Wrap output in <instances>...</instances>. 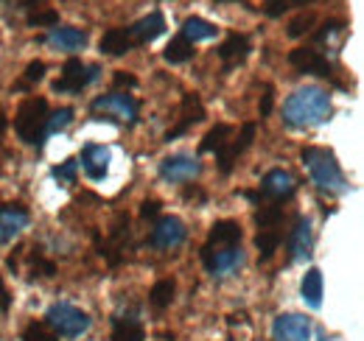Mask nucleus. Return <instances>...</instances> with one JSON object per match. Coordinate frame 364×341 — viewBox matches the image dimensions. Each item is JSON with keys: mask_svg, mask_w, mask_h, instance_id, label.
<instances>
[{"mask_svg": "<svg viewBox=\"0 0 364 341\" xmlns=\"http://www.w3.org/2000/svg\"><path fill=\"white\" fill-rule=\"evenodd\" d=\"M40 3H43V0H20V6H17V9H37Z\"/></svg>", "mask_w": 364, "mask_h": 341, "instance_id": "nucleus-41", "label": "nucleus"}, {"mask_svg": "<svg viewBox=\"0 0 364 341\" xmlns=\"http://www.w3.org/2000/svg\"><path fill=\"white\" fill-rule=\"evenodd\" d=\"M255 124L250 121V124H244L241 129H235V134L228 140V146L216 154V163H219V170L222 173H230L232 170V166L238 163V157L252 146V140H255Z\"/></svg>", "mask_w": 364, "mask_h": 341, "instance_id": "nucleus-16", "label": "nucleus"}, {"mask_svg": "<svg viewBox=\"0 0 364 341\" xmlns=\"http://www.w3.org/2000/svg\"><path fill=\"white\" fill-rule=\"evenodd\" d=\"M297 193V179H294V173H289L286 168H272L264 173V179H261V185H258V193H241V196H247L250 202H274V205H283V202H289L291 196Z\"/></svg>", "mask_w": 364, "mask_h": 341, "instance_id": "nucleus-7", "label": "nucleus"}, {"mask_svg": "<svg viewBox=\"0 0 364 341\" xmlns=\"http://www.w3.org/2000/svg\"><path fill=\"white\" fill-rule=\"evenodd\" d=\"M109 160H112V154H109V148H107V146L87 143V146L82 148L79 166H82V170L87 173V179H92V182H101V179L109 173Z\"/></svg>", "mask_w": 364, "mask_h": 341, "instance_id": "nucleus-21", "label": "nucleus"}, {"mask_svg": "<svg viewBox=\"0 0 364 341\" xmlns=\"http://www.w3.org/2000/svg\"><path fill=\"white\" fill-rule=\"evenodd\" d=\"M286 252H289L286 263H306L314 255V229L309 215H294V224L286 238Z\"/></svg>", "mask_w": 364, "mask_h": 341, "instance_id": "nucleus-11", "label": "nucleus"}, {"mask_svg": "<svg viewBox=\"0 0 364 341\" xmlns=\"http://www.w3.org/2000/svg\"><path fill=\"white\" fill-rule=\"evenodd\" d=\"M188 238V227L185 221L177 215H157L154 218V227H151V235H149V244L154 249H177L185 244Z\"/></svg>", "mask_w": 364, "mask_h": 341, "instance_id": "nucleus-12", "label": "nucleus"}, {"mask_svg": "<svg viewBox=\"0 0 364 341\" xmlns=\"http://www.w3.org/2000/svg\"><path fill=\"white\" fill-rule=\"evenodd\" d=\"M300 294H303V302L311 308V310H319L322 308V271L317 266H311L300 283Z\"/></svg>", "mask_w": 364, "mask_h": 341, "instance_id": "nucleus-26", "label": "nucleus"}, {"mask_svg": "<svg viewBox=\"0 0 364 341\" xmlns=\"http://www.w3.org/2000/svg\"><path fill=\"white\" fill-rule=\"evenodd\" d=\"M140 215H143V218H157V215H160V202L146 199V202L140 205Z\"/></svg>", "mask_w": 364, "mask_h": 341, "instance_id": "nucleus-38", "label": "nucleus"}, {"mask_svg": "<svg viewBox=\"0 0 364 341\" xmlns=\"http://www.w3.org/2000/svg\"><path fill=\"white\" fill-rule=\"evenodd\" d=\"M180 37L185 43L196 45V43H205V40L219 37V28H216L210 20H205V17H185L180 26Z\"/></svg>", "mask_w": 364, "mask_h": 341, "instance_id": "nucleus-23", "label": "nucleus"}, {"mask_svg": "<svg viewBox=\"0 0 364 341\" xmlns=\"http://www.w3.org/2000/svg\"><path fill=\"white\" fill-rule=\"evenodd\" d=\"M241 238H244V229L232 218H222L210 227L208 241L202 244V252H199L202 266L210 277L222 280V277H230L241 269V263H244Z\"/></svg>", "mask_w": 364, "mask_h": 341, "instance_id": "nucleus-1", "label": "nucleus"}, {"mask_svg": "<svg viewBox=\"0 0 364 341\" xmlns=\"http://www.w3.org/2000/svg\"><path fill=\"white\" fill-rule=\"evenodd\" d=\"M127 31L132 37V45L143 48V45L154 43L157 37L166 34V17H163V11H149L146 17L135 20L132 26H127Z\"/></svg>", "mask_w": 364, "mask_h": 341, "instance_id": "nucleus-18", "label": "nucleus"}, {"mask_svg": "<svg viewBox=\"0 0 364 341\" xmlns=\"http://www.w3.org/2000/svg\"><path fill=\"white\" fill-rule=\"evenodd\" d=\"M311 23H314V14H303L300 20H294V23L289 26V37H300V34H306Z\"/></svg>", "mask_w": 364, "mask_h": 341, "instance_id": "nucleus-37", "label": "nucleus"}, {"mask_svg": "<svg viewBox=\"0 0 364 341\" xmlns=\"http://www.w3.org/2000/svg\"><path fill=\"white\" fill-rule=\"evenodd\" d=\"M300 160H303V166L309 170L311 182L317 185L319 193H325V196H345V193L350 190L348 176H345V170H342L336 154H333L331 148H322V146H303Z\"/></svg>", "mask_w": 364, "mask_h": 341, "instance_id": "nucleus-3", "label": "nucleus"}, {"mask_svg": "<svg viewBox=\"0 0 364 341\" xmlns=\"http://www.w3.org/2000/svg\"><path fill=\"white\" fill-rule=\"evenodd\" d=\"M127 241H129V215H118L115 218V224H112V229H109V238H107V244L101 247V255L107 257V263L109 266H118L124 255H127Z\"/></svg>", "mask_w": 364, "mask_h": 341, "instance_id": "nucleus-19", "label": "nucleus"}, {"mask_svg": "<svg viewBox=\"0 0 364 341\" xmlns=\"http://www.w3.org/2000/svg\"><path fill=\"white\" fill-rule=\"evenodd\" d=\"M272 104H274L272 87H264V98H261V118H267V115L272 112Z\"/></svg>", "mask_w": 364, "mask_h": 341, "instance_id": "nucleus-39", "label": "nucleus"}, {"mask_svg": "<svg viewBox=\"0 0 364 341\" xmlns=\"http://www.w3.org/2000/svg\"><path fill=\"white\" fill-rule=\"evenodd\" d=\"M31 277H53L56 274V266H53V260H48L40 249L37 252H31Z\"/></svg>", "mask_w": 364, "mask_h": 341, "instance_id": "nucleus-34", "label": "nucleus"}, {"mask_svg": "<svg viewBox=\"0 0 364 341\" xmlns=\"http://www.w3.org/2000/svg\"><path fill=\"white\" fill-rule=\"evenodd\" d=\"M216 3H238V0H216Z\"/></svg>", "mask_w": 364, "mask_h": 341, "instance_id": "nucleus-44", "label": "nucleus"}, {"mask_svg": "<svg viewBox=\"0 0 364 341\" xmlns=\"http://www.w3.org/2000/svg\"><path fill=\"white\" fill-rule=\"evenodd\" d=\"M9 305H11V297H9L6 286H3V277H0V313H6V310H9Z\"/></svg>", "mask_w": 364, "mask_h": 341, "instance_id": "nucleus-40", "label": "nucleus"}, {"mask_svg": "<svg viewBox=\"0 0 364 341\" xmlns=\"http://www.w3.org/2000/svg\"><path fill=\"white\" fill-rule=\"evenodd\" d=\"M193 48H196V45L185 43L180 34H177L171 43L166 45V50H163V59H166L168 65H182V62H188V59L193 56Z\"/></svg>", "mask_w": 364, "mask_h": 341, "instance_id": "nucleus-28", "label": "nucleus"}, {"mask_svg": "<svg viewBox=\"0 0 364 341\" xmlns=\"http://www.w3.org/2000/svg\"><path fill=\"white\" fill-rule=\"evenodd\" d=\"M309 3H314V0H264V14L277 20V17H283L286 11L303 9V6H309Z\"/></svg>", "mask_w": 364, "mask_h": 341, "instance_id": "nucleus-32", "label": "nucleus"}, {"mask_svg": "<svg viewBox=\"0 0 364 341\" xmlns=\"http://www.w3.org/2000/svg\"><path fill=\"white\" fill-rule=\"evenodd\" d=\"M28 224H31L28 207H23L20 202H0V247L11 244Z\"/></svg>", "mask_w": 364, "mask_h": 341, "instance_id": "nucleus-14", "label": "nucleus"}, {"mask_svg": "<svg viewBox=\"0 0 364 341\" xmlns=\"http://www.w3.org/2000/svg\"><path fill=\"white\" fill-rule=\"evenodd\" d=\"M46 325L59 336V339H79L87 333L92 325L90 313L70 305V302H53L46 310Z\"/></svg>", "mask_w": 364, "mask_h": 341, "instance_id": "nucleus-6", "label": "nucleus"}, {"mask_svg": "<svg viewBox=\"0 0 364 341\" xmlns=\"http://www.w3.org/2000/svg\"><path fill=\"white\" fill-rule=\"evenodd\" d=\"M20 339L23 341H59V336L50 330L46 325V319H34V322H28L26 328H23V333H20Z\"/></svg>", "mask_w": 364, "mask_h": 341, "instance_id": "nucleus-31", "label": "nucleus"}, {"mask_svg": "<svg viewBox=\"0 0 364 341\" xmlns=\"http://www.w3.org/2000/svg\"><path fill=\"white\" fill-rule=\"evenodd\" d=\"M311 319L303 313H280L272 322V341H309Z\"/></svg>", "mask_w": 364, "mask_h": 341, "instance_id": "nucleus-17", "label": "nucleus"}, {"mask_svg": "<svg viewBox=\"0 0 364 341\" xmlns=\"http://www.w3.org/2000/svg\"><path fill=\"white\" fill-rule=\"evenodd\" d=\"M137 79L127 70H115L112 73V90H135Z\"/></svg>", "mask_w": 364, "mask_h": 341, "instance_id": "nucleus-36", "label": "nucleus"}, {"mask_svg": "<svg viewBox=\"0 0 364 341\" xmlns=\"http://www.w3.org/2000/svg\"><path fill=\"white\" fill-rule=\"evenodd\" d=\"M6 126H9V121H6V115L0 112V140H3V134H6Z\"/></svg>", "mask_w": 364, "mask_h": 341, "instance_id": "nucleus-42", "label": "nucleus"}, {"mask_svg": "<svg viewBox=\"0 0 364 341\" xmlns=\"http://www.w3.org/2000/svg\"><path fill=\"white\" fill-rule=\"evenodd\" d=\"M202 121H205V104H202V98L196 92H185L180 101V121L166 131V140L168 143L177 140V137L188 134L191 129L196 126V124H202Z\"/></svg>", "mask_w": 364, "mask_h": 341, "instance_id": "nucleus-15", "label": "nucleus"}, {"mask_svg": "<svg viewBox=\"0 0 364 341\" xmlns=\"http://www.w3.org/2000/svg\"><path fill=\"white\" fill-rule=\"evenodd\" d=\"M48 115H50V107H48L46 98H40V95L23 98L20 107H17V112H14V131H17V137L26 146H34L37 151H43L48 143L46 137Z\"/></svg>", "mask_w": 364, "mask_h": 341, "instance_id": "nucleus-4", "label": "nucleus"}, {"mask_svg": "<svg viewBox=\"0 0 364 341\" xmlns=\"http://www.w3.org/2000/svg\"><path fill=\"white\" fill-rule=\"evenodd\" d=\"M317 341H333V339H331V336H328V333H319V336H317Z\"/></svg>", "mask_w": 364, "mask_h": 341, "instance_id": "nucleus-43", "label": "nucleus"}, {"mask_svg": "<svg viewBox=\"0 0 364 341\" xmlns=\"http://www.w3.org/2000/svg\"><path fill=\"white\" fill-rule=\"evenodd\" d=\"M101 76L98 65H87L79 56H70L62 67V76L53 82V92H82Z\"/></svg>", "mask_w": 364, "mask_h": 341, "instance_id": "nucleus-9", "label": "nucleus"}, {"mask_svg": "<svg viewBox=\"0 0 364 341\" xmlns=\"http://www.w3.org/2000/svg\"><path fill=\"white\" fill-rule=\"evenodd\" d=\"M289 65L297 70V73H309V76H319V79H331L336 82V70H333V62L319 50L314 45H300L289 53ZM339 85V82H336Z\"/></svg>", "mask_w": 364, "mask_h": 341, "instance_id": "nucleus-8", "label": "nucleus"}, {"mask_svg": "<svg viewBox=\"0 0 364 341\" xmlns=\"http://www.w3.org/2000/svg\"><path fill=\"white\" fill-rule=\"evenodd\" d=\"M250 50H252V43H250L247 34H238V31L228 34L225 43L216 48V53H219V59H222V70L230 73L232 67H238V65L250 56Z\"/></svg>", "mask_w": 364, "mask_h": 341, "instance_id": "nucleus-20", "label": "nucleus"}, {"mask_svg": "<svg viewBox=\"0 0 364 341\" xmlns=\"http://www.w3.org/2000/svg\"><path fill=\"white\" fill-rule=\"evenodd\" d=\"M232 134H235V126L230 124H216L213 129H208V134L199 140V154H219Z\"/></svg>", "mask_w": 364, "mask_h": 341, "instance_id": "nucleus-25", "label": "nucleus"}, {"mask_svg": "<svg viewBox=\"0 0 364 341\" xmlns=\"http://www.w3.org/2000/svg\"><path fill=\"white\" fill-rule=\"evenodd\" d=\"M76 173H79V160H76V157H70V160H65V163H59V166L50 168V176H53L62 188L76 185Z\"/></svg>", "mask_w": 364, "mask_h": 341, "instance_id": "nucleus-30", "label": "nucleus"}, {"mask_svg": "<svg viewBox=\"0 0 364 341\" xmlns=\"http://www.w3.org/2000/svg\"><path fill=\"white\" fill-rule=\"evenodd\" d=\"M174 294H177V283L174 280H157L154 286H151V291H149V302H151V308L154 310H166L171 302H174Z\"/></svg>", "mask_w": 364, "mask_h": 341, "instance_id": "nucleus-27", "label": "nucleus"}, {"mask_svg": "<svg viewBox=\"0 0 364 341\" xmlns=\"http://www.w3.org/2000/svg\"><path fill=\"white\" fill-rule=\"evenodd\" d=\"M90 112L95 115V121L135 126L137 121H140V101H137L135 95H129L127 90H109L107 95L92 98Z\"/></svg>", "mask_w": 364, "mask_h": 341, "instance_id": "nucleus-5", "label": "nucleus"}, {"mask_svg": "<svg viewBox=\"0 0 364 341\" xmlns=\"http://www.w3.org/2000/svg\"><path fill=\"white\" fill-rule=\"evenodd\" d=\"M146 325H143V308L140 302H124L112 313V341H143Z\"/></svg>", "mask_w": 364, "mask_h": 341, "instance_id": "nucleus-10", "label": "nucleus"}, {"mask_svg": "<svg viewBox=\"0 0 364 341\" xmlns=\"http://www.w3.org/2000/svg\"><path fill=\"white\" fill-rule=\"evenodd\" d=\"M73 107H59V109H53L50 115H48V124H46V137H53V134H59L62 129L70 126V121H73Z\"/></svg>", "mask_w": 364, "mask_h": 341, "instance_id": "nucleus-29", "label": "nucleus"}, {"mask_svg": "<svg viewBox=\"0 0 364 341\" xmlns=\"http://www.w3.org/2000/svg\"><path fill=\"white\" fill-rule=\"evenodd\" d=\"M98 50H101L104 56H124V53L135 50L127 26H121V28H107L104 37H101V43H98Z\"/></svg>", "mask_w": 364, "mask_h": 341, "instance_id": "nucleus-24", "label": "nucleus"}, {"mask_svg": "<svg viewBox=\"0 0 364 341\" xmlns=\"http://www.w3.org/2000/svg\"><path fill=\"white\" fill-rule=\"evenodd\" d=\"M333 115V104L328 90L317 85L297 87L286 101H283V124L291 129H311L328 124Z\"/></svg>", "mask_w": 364, "mask_h": 341, "instance_id": "nucleus-2", "label": "nucleus"}, {"mask_svg": "<svg viewBox=\"0 0 364 341\" xmlns=\"http://www.w3.org/2000/svg\"><path fill=\"white\" fill-rule=\"evenodd\" d=\"M26 23L34 28V26H48V28H53V26H59V11L56 9H46V11H31L28 17H26Z\"/></svg>", "mask_w": 364, "mask_h": 341, "instance_id": "nucleus-35", "label": "nucleus"}, {"mask_svg": "<svg viewBox=\"0 0 364 341\" xmlns=\"http://www.w3.org/2000/svg\"><path fill=\"white\" fill-rule=\"evenodd\" d=\"M43 43H48L56 50H68V53H76L87 45V31L85 28H73V26H53L46 37H40Z\"/></svg>", "mask_w": 364, "mask_h": 341, "instance_id": "nucleus-22", "label": "nucleus"}, {"mask_svg": "<svg viewBox=\"0 0 364 341\" xmlns=\"http://www.w3.org/2000/svg\"><path fill=\"white\" fill-rule=\"evenodd\" d=\"M157 173H160V179H166L171 185L191 182V179H196L202 173V163H199V157H193L188 151H177V154H168V157L160 160Z\"/></svg>", "mask_w": 364, "mask_h": 341, "instance_id": "nucleus-13", "label": "nucleus"}, {"mask_svg": "<svg viewBox=\"0 0 364 341\" xmlns=\"http://www.w3.org/2000/svg\"><path fill=\"white\" fill-rule=\"evenodd\" d=\"M43 76H46V62H28V67H26V73H23V79L14 85V90H31L34 85H40L43 82Z\"/></svg>", "mask_w": 364, "mask_h": 341, "instance_id": "nucleus-33", "label": "nucleus"}]
</instances>
